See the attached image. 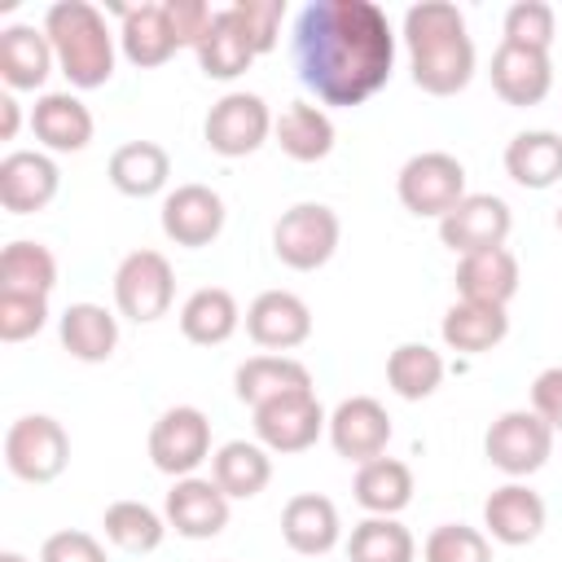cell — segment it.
I'll return each mask as SVG.
<instances>
[{"label": "cell", "mask_w": 562, "mask_h": 562, "mask_svg": "<svg viewBox=\"0 0 562 562\" xmlns=\"http://www.w3.org/2000/svg\"><path fill=\"white\" fill-rule=\"evenodd\" d=\"M176 48L180 44L162 18V4H140L123 13V53L132 66H162Z\"/></svg>", "instance_id": "cell-34"}, {"label": "cell", "mask_w": 562, "mask_h": 562, "mask_svg": "<svg viewBox=\"0 0 562 562\" xmlns=\"http://www.w3.org/2000/svg\"><path fill=\"white\" fill-rule=\"evenodd\" d=\"M483 448H487V461H492L496 470L522 479V474H536V470L549 461V452H553V430H549V422L536 417V413H505V417L492 422Z\"/></svg>", "instance_id": "cell-9"}, {"label": "cell", "mask_w": 562, "mask_h": 562, "mask_svg": "<svg viewBox=\"0 0 562 562\" xmlns=\"http://www.w3.org/2000/svg\"><path fill=\"white\" fill-rule=\"evenodd\" d=\"M171 294H176V277L158 250H132L114 272V303L136 325L158 321L171 307Z\"/></svg>", "instance_id": "cell-6"}, {"label": "cell", "mask_w": 562, "mask_h": 562, "mask_svg": "<svg viewBox=\"0 0 562 562\" xmlns=\"http://www.w3.org/2000/svg\"><path fill=\"white\" fill-rule=\"evenodd\" d=\"M53 70V44L35 26L0 31V79L9 88H40Z\"/></svg>", "instance_id": "cell-25"}, {"label": "cell", "mask_w": 562, "mask_h": 562, "mask_svg": "<svg viewBox=\"0 0 562 562\" xmlns=\"http://www.w3.org/2000/svg\"><path fill=\"white\" fill-rule=\"evenodd\" d=\"M356 501L378 514V518H391L400 514L408 501H413V470L395 457H373L360 465L356 474Z\"/></svg>", "instance_id": "cell-30"}, {"label": "cell", "mask_w": 562, "mask_h": 562, "mask_svg": "<svg viewBox=\"0 0 562 562\" xmlns=\"http://www.w3.org/2000/svg\"><path fill=\"white\" fill-rule=\"evenodd\" d=\"M167 522L189 540H211L228 527V496L206 479H180L167 492Z\"/></svg>", "instance_id": "cell-17"}, {"label": "cell", "mask_w": 562, "mask_h": 562, "mask_svg": "<svg viewBox=\"0 0 562 562\" xmlns=\"http://www.w3.org/2000/svg\"><path fill=\"white\" fill-rule=\"evenodd\" d=\"M31 127H35V136H40L48 149H57V154H79V149L92 140V114H88V105H79V101L66 97V92L40 97L35 110H31Z\"/></svg>", "instance_id": "cell-22"}, {"label": "cell", "mask_w": 562, "mask_h": 562, "mask_svg": "<svg viewBox=\"0 0 562 562\" xmlns=\"http://www.w3.org/2000/svg\"><path fill=\"white\" fill-rule=\"evenodd\" d=\"M329 439H334L338 457L364 465V461H373V457L386 452V443H391V417H386V408H382L378 400L351 395V400H342V404L334 408V417H329Z\"/></svg>", "instance_id": "cell-13"}, {"label": "cell", "mask_w": 562, "mask_h": 562, "mask_svg": "<svg viewBox=\"0 0 562 562\" xmlns=\"http://www.w3.org/2000/svg\"><path fill=\"white\" fill-rule=\"evenodd\" d=\"M61 347L75 360L101 364L119 347V321L105 307H97V303H70L66 316H61Z\"/></svg>", "instance_id": "cell-27"}, {"label": "cell", "mask_w": 562, "mask_h": 562, "mask_svg": "<svg viewBox=\"0 0 562 562\" xmlns=\"http://www.w3.org/2000/svg\"><path fill=\"white\" fill-rule=\"evenodd\" d=\"M211 474H215L211 483H215L224 496H233V501H250V496H259V492L268 487V479H272V461H268V452H263L259 443L233 439V443H224V448L215 452Z\"/></svg>", "instance_id": "cell-28"}, {"label": "cell", "mask_w": 562, "mask_h": 562, "mask_svg": "<svg viewBox=\"0 0 562 562\" xmlns=\"http://www.w3.org/2000/svg\"><path fill=\"white\" fill-rule=\"evenodd\" d=\"M268 127H272L268 105L255 92H228L206 114V145L224 158H246L263 145Z\"/></svg>", "instance_id": "cell-10"}, {"label": "cell", "mask_w": 562, "mask_h": 562, "mask_svg": "<svg viewBox=\"0 0 562 562\" xmlns=\"http://www.w3.org/2000/svg\"><path fill=\"white\" fill-rule=\"evenodd\" d=\"M531 413L549 422V430H562V369H544L531 386Z\"/></svg>", "instance_id": "cell-45"}, {"label": "cell", "mask_w": 562, "mask_h": 562, "mask_svg": "<svg viewBox=\"0 0 562 562\" xmlns=\"http://www.w3.org/2000/svg\"><path fill=\"white\" fill-rule=\"evenodd\" d=\"M206 452H211V422L189 404L167 408L149 430V461L162 474L184 479L206 461Z\"/></svg>", "instance_id": "cell-7"}, {"label": "cell", "mask_w": 562, "mask_h": 562, "mask_svg": "<svg viewBox=\"0 0 562 562\" xmlns=\"http://www.w3.org/2000/svg\"><path fill=\"white\" fill-rule=\"evenodd\" d=\"M224 228V198L206 184H180L167 202H162V233L176 246H211Z\"/></svg>", "instance_id": "cell-14"}, {"label": "cell", "mask_w": 562, "mask_h": 562, "mask_svg": "<svg viewBox=\"0 0 562 562\" xmlns=\"http://www.w3.org/2000/svg\"><path fill=\"white\" fill-rule=\"evenodd\" d=\"M105 536L119 544V549H127V553H149V549H158V540H162V518L149 509V505H140V501H114L110 509H105Z\"/></svg>", "instance_id": "cell-38"}, {"label": "cell", "mask_w": 562, "mask_h": 562, "mask_svg": "<svg viewBox=\"0 0 562 562\" xmlns=\"http://www.w3.org/2000/svg\"><path fill=\"white\" fill-rule=\"evenodd\" d=\"M338 215L329 211V206H321V202H299V206H290L281 220H277V228H272V250H277V259L285 263V268H294V272H312V268H321L334 250H338Z\"/></svg>", "instance_id": "cell-3"}, {"label": "cell", "mask_w": 562, "mask_h": 562, "mask_svg": "<svg viewBox=\"0 0 562 562\" xmlns=\"http://www.w3.org/2000/svg\"><path fill=\"white\" fill-rule=\"evenodd\" d=\"M483 522L501 544H531L544 531V501L531 487H496L483 505Z\"/></svg>", "instance_id": "cell-20"}, {"label": "cell", "mask_w": 562, "mask_h": 562, "mask_svg": "<svg viewBox=\"0 0 562 562\" xmlns=\"http://www.w3.org/2000/svg\"><path fill=\"white\" fill-rule=\"evenodd\" d=\"M325 413L316 404L312 391H290L281 400H268L255 408V435L272 448V452H303L321 439Z\"/></svg>", "instance_id": "cell-12"}, {"label": "cell", "mask_w": 562, "mask_h": 562, "mask_svg": "<svg viewBox=\"0 0 562 562\" xmlns=\"http://www.w3.org/2000/svg\"><path fill=\"white\" fill-rule=\"evenodd\" d=\"M509 334V316L505 307H487V303H452L448 316H443V342L452 351H492L501 338Z\"/></svg>", "instance_id": "cell-31"}, {"label": "cell", "mask_w": 562, "mask_h": 562, "mask_svg": "<svg viewBox=\"0 0 562 562\" xmlns=\"http://www.w3.org/2000/svg\"><path fill=\"white\" fill-rule=\"evenodd\" d=\"M48 321V299L44 294H0V338L22 342L40 334Z\"/></svg>", "instance_id": "cell-41"}, {"label": "cell", "mask_w": 562, "mask_h": 562, "mask_svg": "<svg viewBox=\"0 0 562 562\" xmlns=\"http://www.w3.org/2000/svg\"><path fill=\"white\" fill-rule=\"evenodd\" d=\"M57 285V259L40 241H13L0 250V294H44Z\"/></svg>", "instance_id": "cell-33"}, {"label": "cell", "mask_w": 562, "mask_h": 562, "mask_svg": "<svg viewBox=\"0 0 562 562\" xmlns=\"http://www.w3.org/2000/svg\"><path fill=\"white\" fill-rule=\"evenodd\" d=\"M40 562H105V549L88 531H53L40 549Z\"/></svg>", "instance_id": "cell-44"}, {"label": "cell", "mask_w": 562, "mask_h": 562, "mask_svg": "<svg viewBox=\"0 0 562 562\" xmlns=\"http://www.w3.org/2000/svg\"><path fill=\"white\" fill-rule=\"evenodd\" d=\"M299 79L325 105H360L391 79L395 35L373 0H316L294 31Z\"/></svg>", "instance_id": "cell-1"}, {"label": "cell", "mask_w": 562, "mask_h": 562, "mask_svg": "<svg viewBox=\"0 0 562 562\" xmlns=\"http://www.w3.org/2000/svg\"><path fill=\"white\" fill-rule=\"evenodd\" d=\"M233 391H237L241 404L259 408V404L281 400L290 391H312V373L299 360H285V356H255V360H246L237 369Z\"/></svg>", "instance_id": "cell-23"}, {"label": "cell", "mask_w": 562, "mask_h": 562, "mask_svg": "<svg viewBox=\"0 0 562 562\" xmlns=\"http://www.w3.org/2000/svg\"><path fill=\"white\" fill-rule=\"evenodd\" d=\"M4 461L18 479L26 483H48L66 470L70 461V439L61 430V422L35 413V417H18L4 435Z\"/></svg>", "instance_id": "cell-4"}, {"label": "cell", "mask_w": 562, "mask_h": 562, "mask_svg": "<svg viewBox=\"0 0 562 562\" xmlns=\"http://www.w3.org/2000/svg\"><path fill=\"white\" fill-rule=\"evenodd\" d=\"M408 66H413V83L422 92L452 97L474 75V44H470L465 31L430 35V40H408Z\"/></svg>", "instance_id": "cell-8"}, {"label": "cell", "mask_w": 562, "mask_h": 562, "mask_svg": "<svg viewBox=\"0 0 562 562\" xmlns=\"http://www.w3.org/2000/svg\"><path fill=\"white\" fill-rule=\"evenodd\" d=\"M281 536L294 553L303 558H316V553H329L334 540H338V509L329 496H316V492H303L294 496L285 509H281Z\"/></svg>", "instance_id": "cell-21"}, {"label": "cell", "mask_w": 562, "mask_h": 562, "mask_svg": "<svg viewBox=\"0 0 562 562\" xmlns=\"http://www.w3.org/2000/svg\"><path fill=\"white\" fill-rule=\"evenodd\" d=\"M171 176V162H167V149L154 145V140H127L110 154V184L127 198H149L167 184Z\"/></svg>", "instance_id": "cell-26"}, {"label": "cell", "mask_w": 562, "mask_h": 562, "mask_svg": "<svg viewBox=\"0 0 562 562\" xmlns=\"http://www.w3.org/2000/svg\"><path fill=\"white\" fill-rule=\"evenodd\" d=\"M277 145H281L290 158H299V162H316V158H325V154L334 149V123H329L316 105L294 101V105L281 114V123H277Z\"/></svg>", "instance_id": "cell-35"}, {"label": "cell", "mask_w": 562, "mask_h": 562, "mask_svg": "<svg viewBox=\"0 0 562 562\" xmlns=\"http://www.w3.org/2000/svg\"><path fill=\"white\" fill-rule=\"evenodd\" d=\"M505 171L522 189H549L562 180V136L553 132H522L505 149Z\"/></svg>", "instance_id": "cell-29"}, {"label": "cell", "mask_w": 562, "mask_h": 562, "mask_svg": "<svg viewBox=\"0 0 562 562\" xmlns=\"http://www.w3.org/2000/svg\"><path fill=\"white\" fill-rule=\"evenodd\" d=\"M162 18H167V26H171V35H176V44L184 48H198L202 40H206V31H211V22H215V13L202 4V0H167L162 4Z\"/></svg>", "instance_id": "cell-42"}, {"label": "cell", "mask_w": 562, "mask_h": 562, "mask_svg": "<svg viewBox=\"0 0 562 562\" xmlns=\"http://www.w3.org/2000/svg\"><path fill=\"white\" fill-rule=\"evenodd\" d=\"M0 562H26L22 553H0Z\"/></svg>", "instance_id": "cell-47"}, {"label": "cell", "mask_w": 562, "mask_h": 562, "mask_svg": "<svg viewBox=\"0 0 562 562\" xmlns=\"http://www.w3.org/2000/svg\"><path fill=\"white\" fill-rule=\"evenodd\" d=\"M457 290L465 303H487V307H505L518 290V259L505 246L465 255L457 268Z\"/></svg>", "instance_id": "cell-19"}, {"label": "cell", "mask_w": 562, "mask_h": 562, "mask_svg": "<svg viewBox=\"0 0 562 562\" xmlns=\"http://www.w3.org/2000/svg\"><path fill=\"white\" fill-rule=\"evenodd\" d=\"M351 562H413V536L395 518H364L347 540Z\"/></svg>", "instance_id": "cell-37"}, {"label": "cell", "mask_w": 562, "mask_h": 562, "mask_svg": "<svg viewBox=\"0 0 562 562\" xmlns=\"http://www.w3.org/2000/svg\"><path fill=\"white\" fill-rule=\"evenodd\" d=\"M505 40L509 44H522V48H540L549 53L553 44V9L540 4V0H522L505 13Z\"/></svg>", "instance_id": "cell-40"}, {"label": "cell", "mask_w": 562, "mask_h": 562, "mask_svg": "<svg viewBox=\"0 0 562 562\" xmlns=\"http://www.w3.org/2000/svg\"><path fill=\"white\" fill-rule=\"evenodd\" d=\"M426 562H492V544L465 522H443L426 536Z\"/></svg>", "instance_id": "cell-39"}, {"label": "cell", "mask_w": 562, "mask_h": 562, "mask_svg": "<svg viewBox=\"0 0 562 562\" xmlns=\"http://www.w3.org/2000/svg\"><path fill=\"white\" fill-rule=\"evenodd\" d=\"M233 13L241 18L255 53H268L277 44V26H281V13H285L281 0H241V4H233Z\"/></svg>", "instance_id": "cell-43"}, {"label": "cell", "mask_w": 562, "mask_h": 562, "mask_svg": "<svg viewBox=\"0 0 562 562\" xmlns=\"http://www.w3.org/2000/svg\"><path fill=\"white\" fill-rule=\"evenodd\" d=\"M558 233H562V206H558Z\"/></svg>", "instance_id": "cell-48"}, {"label": "cell", "mask_w": 562, "mask_h": 562, "mask_svg": "<svg viewBox=\"0 0 562 562\" xmlns=\"http://www.w3.org/2000/svg\"><path fill=\"white\" fill-rule=\"evenodd\" d=\"M246 334L268 351H290L312 334V312L290 290H268L246 312Z\"/></svg>", "instance_id": "cell-16"}, {"label": "cell", "mask_w": 562, "mask_h": 562, "mask_svg": "<svg viewBox=\"0 0 562 562\" xmlns=\"http://www.w3.org/2000/svg\"><path fill=\"white\" fill-rule=\"evenodd\" d=\"M549 83H553L549 53L522 48V44H509V40L492 53V88L505 105H540Z\"/></svg>", "instance_id": "cell-15"}, {"label": "cell", "mask_w": 562, "mask_h": 562, "mask_svg": "<svg viewBox=\"0 0 562 562\" xmlns=\"http://www.w3.org/2000/svg\"><path fill=\"white\" fill-rule=\"evenodd\" d=\"M180 329L189 342L198 347H215L237 329V299L220 285H206L198 294H189V303L180 307Z\"/></svg>", "instance_id": "cell-32"}, {"label": "cell", "mask_w": 562, "mask_h": 562, "mask_svg": "<svg viewBox=\"0 0 562 562\" xmlns=\"http://www.w3.org/2000/svg\"><path fill=\"white\" fill-rule=\"evenodd\" d=\"M505 233H509V206H505L501 198H492V193H465V198L439 220L443 246L457 250L461 259L501 246Z\"/></svg>", "instance_id": "cell-11"}, {"label": "cell", "mask_w": 562, "mask_h": 562, "mask_svg": "<svg viewBox=\"0 0 562 562\" xmlns=\"http://www.w3.org/2000/svg\"><path fill=\"white\" fill-rule=\"evenodd\" d=\"M255 57H259V53H255V44H250L241 18H237L233 9L215 13L206 40L198 44V66H202V75H211V79H237V75H246V66H250Z\"/></svg>", "instance_id": "cell-24"}, {"label": "cell", "mask_w": 562, "mask_h": 562, "mask_svg": "<svg viewBox=\"0 0 562 562\" xmlns=\"http://www.w3.org/2000/svg\"><path fill=\"white\" fill-rule=\"evenodd\" d=\"M386 382L400 400H426L443 382V360H439V351H430L422 342H404L386 360Z\"/></svg>", "instance_id": "cell-36"}, {"label": "cell", "mask_w": 562, "mask_h": 562, "mask_svg": "<svg viewBox=\"0 0 562 562\" xmlns=\"http://www.w3.org/2000/svg\"><path fill=\"white\" fill-rule=\"evenodd\" d=\"M400 202L413 215H448L465 198V167L452 154H417L400 167Z\"/></svg>", "instance_id": "cell-5"}, {"label": "cell", "mask_w": 562, "mask_h": 562, "mask_svg": "<svg viewBox=\"0 0 562 562\" xmlns=\"http://www.w3.org/2000/svg\"><path fill=\"white\" fill-rule=\"evenodd\" d=\"M57 193V167L44 154H9L0 162V206L13 215L44 211Z\"/></svg>", "instance_id": "cell-18"}, {"label": "cell", "mask_w": 562, "mask_h": 562, "mask_svg": "<svg viewBox=\"0 0 562 562\" xmlns=\"http://www.w3.org/2000/svg\"><path fill=\"white\" fill-rule=\"evenodd\" d=\"M44 35L75 88H101L114 75V40L105 18L83 0H61L48 9Z\"/></svg>", "instance_id": "cell-2"}, {"label": "cell", "mask_w": 562, "mask_h": 562, "mask_svg": "<svg viewBox=\"0 0 562 562\" xmlns=\"http://www.w3.org/2000/svg\"><path fill=\"white\" fill-rule=\"evenodd\" d=\"M13 132H18V101L0 97V140H13Z\"/></svg>", "instance_id": "cell-46"}]
</instances>
